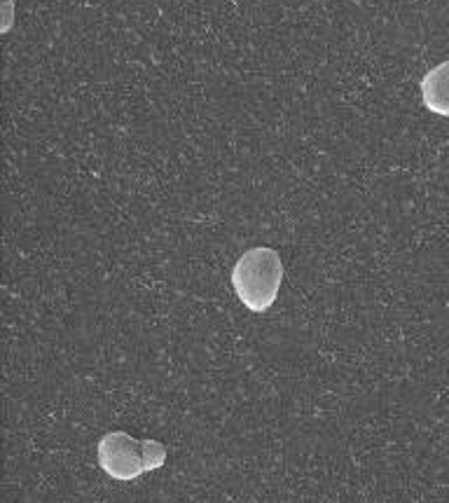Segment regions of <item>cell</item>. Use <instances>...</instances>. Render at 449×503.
<instances>
[{"label": "cell", "mask_w": 449, "mask_h": 503, "mask_svg": "<svg viewBox=\"0 0 449 503\" xmlns=\"http://www.w3.org/2000/svg\"><path fill=\"white\" fill-rule=\"evenodd\" d=\"M421 99L431 113L449 117V59L431 68L421 80Z\"/></svg>", "instance_id": "cell-3"}, {"label": "cell", "mask_w": 449, "mask_h": 503, "mask_svg": "<svg viewBox=\"0 0 449 503\" xmlns=\"http://www.w3.org/2000/svg\"><path fill=\"white\" fill-rule=\"evenodd\" d=\"M283 284L281 255L270 246L248 248L232 270V286L246 309L262 314L277 302Z\"/></svg>", "instance_id": "cell-1"}, {"label": "cell", "mask_w": 449, "mask_h": 503, "mask_svg": "<svg viewBox=\"0 0 449 503\" xmlns=\"http://www.w3.org/2000/svg\"><path fill=\"white\" fill-rule=\"evenodd\" d=\"M99 466L113 480H136L167 463V445L160 440H138L127 431H110L99 440Z\"/></svg>", "instance_id": "cell-2"}]
</instances>
